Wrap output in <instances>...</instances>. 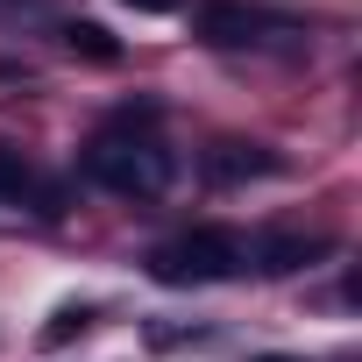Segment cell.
I'll return each instance as SVG.
<instances>
[{"label": "cell", "mask_w": 362, "mask_h": 362, "mask_svg": "<svg viewBox=\"0 0 362 362\" xmlns=\"http://www.w3.org/2000/svg\"><path fill=\"white\" fill-rule=\"evenodd\" d=\"M86 170H93V185H107L121 199H156L170 185V149L149 135H100L86 149Z\"/></svg>", "instance_id": "1"}, {"label": "cell", "mask_w": 362, "mask_h": 362, "mask_svg": "<svg viewBox=\"0 0 362 362\" xmlns=\"http://www.w3.org/2000/svg\"><path fill=\"white\" fill-rule=\"evenodd\" d=\"M242 263H249V242L235 228H192L149 256L163 284H221V277H242Z\"/></svg>", "instance_id": "2"}, {"label": "cell", "mask_w": 362, "mask_h": 362, "mask_svg": "<svg viewBox=\"0 0 362 362\" xmlns=\"http://www.w3.org/2000/svg\"><path fill=\"white\" fill-rule=\"evenodd\" d=\"M256 22H263V15L235 8V0H206V8H199V29H206L214 43H249V36H256Z\"/></svg>", "instance_id": "3"}, {"label": "cell", "mask_w": 362, "mask_h": 362, "mask_svg": "<svg viewBox=\"0 0 362 362\" xmlns=\"http://www.w3.org/2000/svg\"><path fill=\"white\" fill-rule=\"evenodd\" d=\"M327 242L320 235H277V242H263V270H298V263H313Z\"/></svg>", "instance_id": "4"}, {"label": "cell", "mask_w": 362, "mask_h": 362, "mask_svg": "<svg viewBox=\"0 0 362 362\" xmlns=\"http://www.w3.org/2000/svg\"><path fill=\"white\" fill-rule=\"evenodd\" d=\"M206 170H214V177H256V170H270V156H263V149H242V142H228L221 156H206Z\"/></svg>", "instance_id": "5"}, {"label": "cell", "mask_w": 362, "mask_h": 362, "mask_svg": "<svg viewBox=\"0 0 362 362\" xmlns=\"http://www.w3.org/2000/svg\"><path fill=\"white\" fill-rule=\"evenodd\" d=\"M29 192V163H22V149H8V142H0V206H8V199H22Z\"/></svg>", "instance_id": "6"}, {"label": "cell", "mask_w": 362, "mask_h": 362, "mask_svg": "<svg viewBox=\"0 0 362 362\" xmlns=\"http://www.w3.org/2000/svg\"><path fill=\"white\" fill-rule=\"evenodd\" d=\"M64 43H71V50H86V57H100V64H114V36H107V29H93V22L64 29Z\"/></svg>", "instance_id": "7"}, {"label": "cell", "mask_w": 362, "mask_h": 362, "mask_svg": "<svg viewBox=\"0 0 362 362\" xmlns=\"http://www.w3.org/2000/svg\"><path fill=\"white\" fill-rule=\"evenodd\" d=\"M128 8H135V15H170L177 0H128Z\"/></svg>", "instance_id": "8"}, {"label": "cell", "mask_w": 362, "mask_h": 362, "mask_svg": "<svg viewBox=\"0 0 362 362\" xmlns=\"http://www.w3.org/2000/svg\"><path fill=\"white\" fill-rule=\"evenodd\" d=\"M256 362H291V355H256Z\"/></svg>", "instance_id": "9"}]
</instances>
